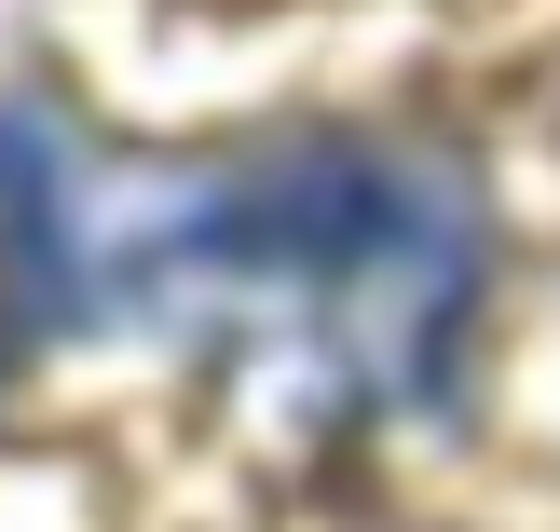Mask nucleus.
<instances>
[{
  "label": "nucleus",
  "instance_id": "nucleus-2",
  "mask_svg": "<svg viewBox=\"0 0 560 532\" xmlns=\"http://www.w3.org/2000/svg\"><path fill=\"white\" fill-rule=\"evenodd\" d=\"M69 328V178L27 123H0V382Z\"/></svg>",
  "mask_w": 560,
  "mask_h": 532
},
{
  "label": "nucleus",
  "instance_id": "nucleus-1",
  "mask_svg": "<svg viewBox=\"0 0 560 532\" xmlns=\"http://www.w3.org/2000/svg\"><path fill=\"white\" fill-rule=\"evenodd\" d=\"M191 273L246 287V315H301L315 342L410 382L465 300V233L383 164H288V178L206 205Z\"/></svg>",
  "mask_w": 560,
  "mask_h": 532
}]
</instances>
